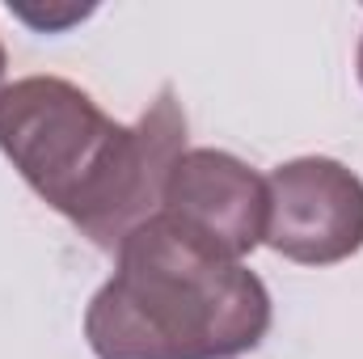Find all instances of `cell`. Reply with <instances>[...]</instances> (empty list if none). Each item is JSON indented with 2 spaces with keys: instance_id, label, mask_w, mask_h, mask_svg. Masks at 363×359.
<instances>
[{
  "instance_id": "1",
  "label": "cell",
  "mask_w": 363,
  "mask_h": 359,
  "mask_svg": "<svg viewBox=\"0 0 363 359\" xmlns=\"http://www.w3.org/2000/svg\"><path fill=\"white\" fill-rule=\"evenodd\" d=\"M0 153L93 245L118 250L161 211L186 153V114L174 89H161L127 127L64 77H21L0 89Z\"/></svg>"
},
{
  "instance_id": "2",
  "label": "cell",
  "mask_w": 363,
  "mask_h": 359,
  "mask_svg": "<svg viewBox=\"0 0 363 359\" xmlns=\"http://www.w3.org/2000/svg\"><path fill=\"white\" fill-rule=\"evenodd\" d=\"M85 313L97 359H233L271 330L267 283L169 216L144 220Z\"/></svg>"
},
{
  "instance_id": "3",
  "label": "cell",
  "mask_w": 363,
  "mask_h": 359,
  "mask_svg": "<svg viewBox=\"0 0 363 359\" xmlns=\"http://www.w3.org/2000/svg\"><path fill=\"white\" fill-rule=\"evenodd\" d=\"M274 254L334 267L363 250V182L334 157H296L267 178V237Z\"/></svg>"
},
{
  "instance_id": "4",
  "label": "cell",
  "mask_w": 363,
  "mask_h": 359,
  "mask_svg": "<svg viewBox=\"0 0 363 359\" xmlns=\"http://www.w3.org/2000/svg\"><path fill=\"white\" fill-rule=\"evenodd\" d=\"M161 216L216 254L241 263L267 237V178L233 153L190 148L165 182Z\"/></svg>"
},
{
  "instance_id": "5",
  "label": "cell",
  "mask_w": 363,
  "mask_h": 359,
  "mask_svg": "<svg viewBox=\"0 0 363 359\" xmlns=\"http://www.w3.org/2000/svg\"><path fill=\"white\" fill-rule=\"evenodd\" d=\"M0 81H4V43H0Z\"/></svg>"
},
{
  "instance_id": "6",
  "label": "cell",
  "mask_w": 363,
  "mask_h": 359,
  "mask_svg": "<svg viewBox=\"0 0 363 359\" xmlns=\"http://www.w3.org/2000/svg\"><path fill=\"white\" fill-rule=\"evenodd\" d=\"M359 81H363V43H359Z\"/></svg>"
}]
</instances>
